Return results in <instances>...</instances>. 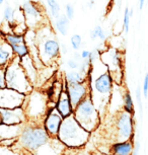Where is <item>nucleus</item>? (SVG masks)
<instances>
[{
  "label": "nucleus",
  "mask_w": 148,
  "mask_h": 155,
  "mask_svg": "<svg viewBox=\"0 0 148 155\" xmlns=\"http://www.w3.org/2000/svg\"><path fill=\"white\" fill-rule=\"evenodd\" d=\"M88 133L80 126L73 117H67L62 123V127L59 130V137L65 144L69 146L80 145L86 140Z\"/></svg>",
  "instance_id": "1"
},
{
  "label": "nucleus",
  "mask_w": 148,
  "mask_h": 155,
  "mask_svg": "<svg viewBox=\"0 0 148 155\" xmlns=\"http://www.w3.org/2000/svg\"><path fill=\"white\" fill-rule=\"evenodd\" d=\"M75 119L80 126L85 130H91L97 121V114L91 101L89 98H83L76 107Z\"/></svg>",
  "instance_id": "2"
},
{
  "label": "nucleus",
  "mask_w": 148,
  "mask_h": 155,
  "mask_svg": "<svg viewBox=\"0 0 148 155\" xmlns=\"http://www.w3.org/2000/svg\"><path fill=\"white\" fill-rule=\"evenodd\" d=\"M22 145L30 150H36L48 141V134L43 129H25L20 137Z\"/></svg>",
  "instance_id": "3"
},
{
  "label": "nucleus",
  "mask_w": 148,
  "mask_h": 155,
  "mask_svg": "<svg viewBox=\"0 0 148 155\" xmlns=\"http://www.w3.org/2000/svg\"><path fill=\"white\" fill-rule=\"evenodd\" d=\"M5 78H6V85L8 88L15 89L17 91H24L28 87L25 72L20 71V69L16 65L8 67L5 72Z\"/></svg>",
  "instance_id": "4"
},
{
  "label": "nucleus",
  "mask_w": 148,
  "mask_h": 155,
  "mask_svg": "<svg viewBox=\"0 0 148 155\" xmlns=\"http://www.w3.org/2000/svg\"><path fill=\"white\" fill-rule=\"evenodd\" d=\"M117 127L119 131V138L128 140L133 134V119L129 113H122L118 119Z\"/></svg>",
  "instance_id": "5"
},
{
  "label": "nucleus",
  "mask_w": 148,
  "mask_h": 155,
  "mask_svg": "<svg viewBox=\"0 0 148 155\" xmlns=\"http://www.w3.org/2000/svg\"><path fill=\"white\" fill-rule=\"evenodd\" d=\"M22 101V95L13 91L12 89H0V107L6 109H14L20 106Z\"/></svg>",
  "instance_id": "6"
},
{
  "label": "nucleus",
  "mask_w": 148,
  "mask_h": 155,
  "mask_svg": "<svg viewBox=\"0 0 148 155\" xmlns=\"http://www.w3.org/2000/svg\"><path fill=\"white\" fill-rule=\"evenodd\" d=\"M86 94V88L83 84L79 83H69L68 86V96L70 99L72 107H76L77 104L84 98Z\"/></svg>",
  "instance_id": "7"
},
{
  "label": "nucleus",
  "mask_w": 148,
  "mask_h": 155,
  "mask_svg": "<svg viewBox=\"0 0 148 155\" xmlns=\"http://www.w3.org/2000/svg\"><path fill=\"white\" fill-rule=\"evenodd\" d=\"M24 114L20 110L10 109H0V120L5 125H14L22 122Z\"/></svg>",
  "instance_id": "8"
},
{
  "label": "nucleus",
  "mask_w": 148,
  "mask_h": 155,
  "mask_svg": "<svg viewBox=\"0 0 148 155\" xmlns=\"http://www.w3.org/2000/svg\"><path fill=\"white\" fill-rule=\"evenodd\" d=\"M62 125V119L61 116L58 113H55L53 110H51V113H49V116L47 120H46V129L47 132L51 135H57L59 133L60 126Z\"/></svg>",
  "instance_id": "9"
},
{
  "label": "nucleus",
  "mask_w": 148,
  "mask_h": 155,
  "mask_svg": "<svg viewBox=\"0 0 148 155\" xmlns=\"http://www.w3.org/2000/svg\"><path fill=\"white\" fill-rule=\"evenodd\" d=\"M112 77L109 73H104L95 80V89L100 93H109L112 89Z\"/></svg>",
  "instance_id": "10"
},
{
  "label": "nucleus",
  "mask_w": 148,
  "mask_h": 155,
  "mask_svg": "<svg viewBox=\"0 0 148 155\" xmlns=\"http://www.w3.org/2000/svg\"><path fill=\"white\" fill-rule=\"evenodd\" d=\"M72 109H73V107H72L70 104V99H69L68 93H63V94L60 96V99L57 104L58 113L62 117H64V118H67V117L71 115Z\"/></svg>",
  "instance_id": "11"
},
{
  "label": "nucleus",
  "mask_w": 148,
  "mask_h": 155,
  "mask_svg": "<svg viewBox=\"0 0 148 155\" xmlns=\"http://www.w3.org/2000/svg\"><path fill=\"white\" fill-rule=\"evenodd\" d=\"M113 153L117 155H129L133 151V143L128 140L116 143L113 146Z\"/></svg>",
  "instance_id": "12"
},
{
  "label": "nucleus",
  "mask_w": 148,
  "mask_h": 155,
  "mask_svg": "<svg viewBox=\"0 0 148 155\" xmlns=\"http://www.w3.org/2000/svg\"><path fill=\"white\" fill-rule=\"evenodd\" d=\"M59 51H60V46H59V44H58L57 41L49 40L45 43L44 52H45V55L47 57H50V58L56 57L58 55V53H59Z\"/></svg>",
  "instance_id": "13"
},
{
  "label": "nucleus",
  "mask_w": 148,
  "mask_h": 155,
  "mask_svg": "<svg viewBox=\"0 0 148 155\" xmlns=\"http://www.w3.org/2000/svg\"><path fill=\"white\" fill-rule=\"evenodd\" d=\"M68 27H69V18L67 15H60L57 18L56 28L63 36H66L68 34Z\"/></svg>",
  "instance_id": "14"
},
{
  "label": "nucleus",
  "mask_w": 148,
  "mask_h": 155,
  "mask_svg": "<svg viewBox=\"0 0 148 155\" xmlns=\"http://www.w3.org/2000/svg\"><path fill=\"white\" fill-rule=\"evenodd\" d=\"M22 9H24L27 15H28L30 17H33V18H38L40 15L39 10L37 9V7L35 6L31 2H25V3H24Z\"/></svg>",
  "instance_id": "15"
},
{
  "label": "nucleus",
  "mask_w": 148,
  "mask_h": 155,
  "mask_svg": "<svg viewBox=\"0 0 148 155\" xmlns=\"http://www.w3.org/2000/svg\"><path fill=\"white\" fill-rule=\"evenodd\" d=\"M124 109L125 112L131 114H134V104H133V99L132 96L129 92H127L124 96Z\"/></svg>",
  "instance_id": "16"
},
{
  "label": "nucleus",
  "mask_w": 148,
  "mask_h": 155,
  "mask_svg": "<svg viewBox=\"0 0 148 155\" xmlns=\"http://www.w3.org/2000/svg\"><path fill=\"white\" fill-rule=\"evenodd\" d=\"M11 47H12V50H13L14 53L20 58L27 56L28 53V50L27 48V46H25L24 43L17 44V45H12Z\"/></svg>",
  "instance_id": "17"
},
{
  "label": "nucleus",
  "mask_w": 148,
  "mask_h": 155,
  "mask_svg": "<svg viewBox=\"0 0 148 155\" xmlns=\"http://www.w3.org/2000/svg\"><path fill=\"white\" fill-rule=\"evenodd\" d=\"M48 5L51 9L52 12V16L54 18H58L60 16V5L59 3L56 1V0H47Z\"/></svg>",
  "instance_id": "18"
},
{
  "label": "nucleus",
  "mask_w": 148,
  "mask_h": 155,
  "mask_svg": "<svg viewBox=\"0 0 148 155\" xmlns=\"http://www.w3.org/2000/svg\"><path fill=\"white\" fill-rule=\"evenodd\" d=\"M68 83H79L82 82V74L80 72H70L66 75Z\"/></svg>",
  "instance_id": "19"
},
{
  "label": "nucleus",
  "mask_w": 148,
  "mask_h": 155,
  "mask_svg": "<svg viewBox=\"0 0 148 155\" xmlns=\"http://www.w3.org/2000/svg\"><path fill=\"white\" fill-rule=\"evenodd\" d=\"M10 58V53L8 50H5L3 46H0V66L5 65Z\"/></svg>",
  "instance_id": "20"
},
{
  "label": "nucleus",
  "mask_w": 148,
  "mask_h": 155,
  "mask_svg": "<svg viewBox=\"0 0 148 155\" xmlns=\"http://www.w3.org/2000/svg\"><path fill=\"white\" fill-rule=\"evenodd\" d=\"M6 41L12 46V45H17V44L24 43V38L20 36H16V35H7Z\"/></svg>",
  "instance_id": "21"
},
{
  "label": "nucleus",
  "mask_w": 148,
  "mask_h": 155,
  "mask_svg": "<svg viewBox=\"0 0 148 155\" xmlns=\"http://www.w3.org/2000/svg\"><path fill=\"white\" fill-rule=\"evenodd\" d=\"M71 45H72V47H73L74 50H78L80 48L81 37L79 36V35H74V36L71 38Z\"/></svg>",
  "instance_id": "22"
},
{
  "label": "nucleus",
  "mask_w": 148,
  "mask_h": 155,
  "mask_svg": "<svg viewBox=\"0 0 148 155\" xmlns=\"http://www.w3.org/2000/svg\"><path fill=\"white\" fill-rule=\"evenodd\" d=\"M129 25H130V15H129V9L126 8L125 9V14H124V30L125 33L129 31Z\"/></svg>",
  "instance_id": "23"
},
{
  "label": "nucleus",
  "mask_w": 148,
  "mask_h": 155,
  "mask_svg": "<svg viewBox=\"0 0 148 155\" xmlns=\"http://www.w3.org/2000/svg\"><path fill=\"white\" fill-rule=\"evenodd\" d=\"M3 17L6 21H11L13 19V9L9 6H7L5 8L4 13H3Z\"/></svg>",
  "instance_id": "24"
},
{
  "label": "nucleus",
  "mask_w": 148,
  "mask_h": 155,
  "mask_svg": "<svg viewBox=\"0 0 148 155\" xmlns=\"http://www.w3.org/2000/svg\"><path fill=\"white\" fill-rule=\"evenodd\" d=\"M95 36H97V38H100V40H106V34H104V30L101 28V27H100V25H97L95 27V28L94 30Z\"/></svg>",
  "instance_id": "25"
},
{
  "label": "nucleus",
  "mask_w": 148,
  "mask_h": 155,
  "mask_svg": "<svg viewBox=\"0 0 148 155\" xmlns=\"http://www.w3.org/2000/svg\"><path fill=\"white\" fill-rule=\"evenodd\" d=\"M66 15H67L69 20L73 19V17H74V7H73V5L70 3L66 5Z\"/></svg>",
  "instance_id": "26"
},
{
  "label": "nucleus",
  "mask_w": 148,
  "mask_h": 155,
  "mask_svg": "<svg viewBox=\"0 0 148 155\" xmlns=\"http://www.w3.org/2000/svg\"><path fill=\"white\" fill-rule=\"evenodd\" d=\"M143 96L145 98L148 97V74H145L144 76V81H143Z\"/></svg>",
  "instance_id": "27"
},
{
  "label": "nucleus",
  "mask_w": 148,
  "mask_h": 155,
  "mask_svg": "<svg viewBox=\"0 0 148 155\" xmlns=\"http://www.w3.org/2000/svg\"><path fill=\"white\" fill-rule=\"evenodd\" d=\"M141 96H142L141 88H140V86H138V87H137V89H136V98H137L138 104H139V107H140V110H141V114H142V101H141Z\"/></svg>",
  "instance_id": "28"
},
{
  "label": "nucleus",
  "mask_w": 148,
  "mask_h": 155,
  "mask_svg": "<svg viewBox=\"0 0 148 155\" xmlns=\"http://www.w3.org/2000/svg\"><path fill=\"white\" fill-rule=\"evenodd\" d=\"M6 86V78H5V72L0 71V89L5 88Z\"/></svg>",
  "instance_id": "29"
},
{
  "label": "nucleus",
  "mask_w": 148,
  "mask_h": 155,
  "mask_svg": "<svg viewBox=\"0 0 148 155\" xmlns=\"http://www.w3.org/2000/svg\"><path fill=\"white\" fill-rule=\"evenodd\" d=\"M67 64H68V66L72 69H76L78 67V62L76 60H68Z\"/></svg>",
  "instance_id": "30"
},
{
  "label": "nucleus",
  "mask_w": 148,
  "mask_h": 155,
  "mask_svg": "<svg viewBox=\"0 0 148 155\" xmlns=\"http://www.w3.org/2000/svg\"><path fill=\"white\" fill-rule=\"evenodd\" d=\"M90 53H91V52L84 50V51L81 52V58L84 59V60H85V59H89V57H90Z\"/></svg>",
  "instance_id": "31"
},
{
  "label": "nucleus",
  "mask_w": 148,
  "mask_h": 155,
  "mask_svg": "<svg viewBox=\"0 0 148 155\" xmlns=\"http://www.w3.org/2000/svg\"><path fill=\"white\" fill-rule=\"evenodd\" d=\"M61 50H62V54L67 53V47H66V45H64V44L61 45Z\"/></svg>",
  "instance_id": "32"
},
{
  "label": "nucleus",
  "mask_w": 148,
  "mask_h": 155,
  "mask_svg": "<svg viewBox=\"0 0 148 155\" xmlns=\"http://www.w3.org/2000/svg\"><path fill=\"white\" fill-rule=\"evenodd\" d=\"M144 3H145V0H139V9H142L144 6Z\"/></svg>",
  "instance_id": "33"
},
{
  "label": "nucleus",
  "mask_w": 148,
  "mask_h": 155,
  "mask_svg": "<svg viewBox=\"0 0 148 155\" xmlns=\"http://www.w3.org/2000/svg\"><path fill=\"white\" fill-rule=\"evenodd\" d=\"M90 38H91V40L97 39V36H95V34H94V31H90Z\"/></svg>",
  "instance_id": "34"
},
{
  "label": "nucleus",
  "mask_w": 148,
  "mask_h": 155,
  "mask_svg": "<svg viewBox=\"0 0 148 155\" xmlns=\"http://www.w3.org/2000/svg\"><path fill=\"white\" fill-rule=\"evenodd\" d=\"M79 59H81V56L79 57V54H77V53L74 54V60L77 61V60H79Z\"/></svg>",
  "instance_id": "35"
},
{
  "label": "nucleus",
  "mask_w": 148,
  "mask_h": 155,
  "mask_svg": "<svg viewBox=\"0 0 148 155\" xmlns=\"http://www.w3.org/2000/svg\"><path fill=\"white\" fill-rule=\"evenodd\" d=\"M129 15H130V17H132V15H133V9L129 10Z\"/></svg>",
  "instance_id": "36"
},
{
  "label": "nucleus",
  "mask_w": 148,
  "mask_h": 155,
  "mask_svg": "<svg viewBox=\"0 0 148 155\" xmlns=\"http://www.w3.org/2000/svg\"><path fill=\"white\" fill-rule=\"evenodd\" d=\"M3 2H4V0H0V5H1L2 3H3Z\"/></svg>",
  "instance_id": "37"
}]
</instances>
